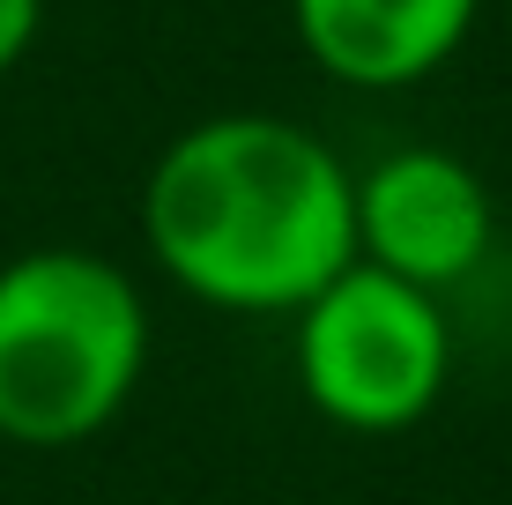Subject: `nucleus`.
I'll return each mask as SVG.
<instances>
[{"mask_svg": "<svg viewBox=\"0 0 512 505\" xmlns=\"http://www.w3.org/2000/svg\"><path fill=\"white\" fill-rule=\"evenodd\" d=\"M134 216L179 298L290 320L357 260V171L282 112H216L156 149Z\"/></svg>", "mask_w": 512, "mask_h": 505, "instance_id": "obj_1", "label": "nucleus"}, {"mask_svg": "<svg viewBox=\"0 0 512 505\" xmlns=\"http://www.w3.org/2000/svg\"><path fill=\"white\" fill-rule=\"evenodd\" d=\"M149 298L90 246L0 260V439L30 454L97 439L149 379Z\"/></svg>", "mask_w": 512, "mask_h": 505, "instance_id": "obj_2", "label": "nucleus"}, {"mask_svg": "<svg viewBox=\"0 0 512 505\" xmlns=\"http://www.w3.org/2000/svg\"><path fill=\"white\" fill-rule=\"evenodd\" d=\"M461 335L438 290L349 260L342 275L290 312V379L320 424L349 439H394L416 431L446 402Z\"/></svg>", "mask_w": 512, "mask_h": 505, "instance_id": "obj_3", "label": "nucleus"}, {"mask_svg": "<svg viewBox=\"0 0 512 505\" xmlns=\"http://www.w3.org/2000/svg\"><path fill=\"white\" fill-rule=\"evenodd\" d=\"M498 246V201L461 149L401 142L357 171V260L453 298Z\"/></svg>", "mask_w": 512, "mask_h": 505, "instance_id": "obj_4", "label": "nucleus"}, {"mask_svg": "<svg viewBox=\"0 0 512 505\" xmlns=\"http://www.w3.org/2000/svg\"><path fill=\"white\" fill-rule=\"evenodd\" d=\"M290 38L327 82L394 97L453 67L490 0H282Z\"/></svg>", "mask_w": 512, "mask_h": 505, "instance_id": "obj_5", "label": "nucleus"}, {"mask_svg": "<svg viewBox=\"0 0 512 505\" xmlns=\"http://www.w3.org/2000/svg\"><path fill=\"white\" fill-rule=\"evenodd\" d=\"M38 30H45V0H0V82L30 60Z\"/></svg>", "mask_w": 512, "mask_h": 505, "instance_id": "obj_6", "label": "nucleus"}, {"mask_svg": "<svg viewBox=\"0 0 512 505\" xmlns=\"http://www.w3.org/2000/svg\"><path fill=\"white\" fill-rule=\"evenodd\" d=\"M505 30H512V0H505Z\"/></svg>", "mask_w": 512, "mask_h": 505, "instance_id": "obj_7", "label": "nucleus"}]
</instances>
